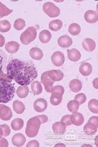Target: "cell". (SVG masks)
<instances>
[{
  "mask_svg": "<svg viewBox=\"0 0 98 147\" xmlns=\"http://www.w3.org/2000/svg\"><path fill=\"white\" fill-rule=\"evenodd\" d=\"M7 78L15 80L19 85H28L38 76L33 64L14 59L7 66Z\"/></svg>",
  "mask_w": 98,
  "mask_h": 147,
  "instance_id": "6da1fadb",
  "label": "cell"
},
{
  "mask_svg": "<svg viewBox=\"0 0 98 147\" xmlns=\"http://www.w3.org/2000/svg\"><path fill=\"white\" fill-rule=\"evenodd\" d=\"M10 81L0 78V102L7 103L14 98L15 87Z\"/></svg>",
  "mask_w": 98,
  "mask_h": 147,
  "instance_id": "7a4b0ae2",
  "label": "cell"
},
{
  "mask_svg": "<svg viewBox=\"0 0 98 147\" xmlns=\"http://www.w3.org/2000/svg\"><path fill=\"white\" fill-rule=\"evenodd\" d=\"M41 123L39 118L35 117L31 118L27 122L25 132L28 137H34L37 135Z\"/></svg>",
  "mask_w": 98,
  "mask_h": 147,
  "instance_id": "3957f363",
  "label": "cell"
},
{
  "mask_svg": "<svg viewBox=\"0 0 98 147\" xmlns=\"http://www.w3.org/2000/svg\"><path fill=\"white\" fill-rule=\"evenodd\" d=\"M37 36V30L33 27H28L20 36L21 42L24 45H28L35 40Z\"/></svg>",
  "mask_w": 98,
  "mask_h": 147,
  "instance_id": "277c9868",
  "label": "cell"
},
{
  "mask_svg": "<svg viewBox=\"0 0 98 147\" xmlns=\"http://www.w3.org/2000/svg\"><path fill=\"white\" fill-rule=\"evenodd\" d=\"M98 127V118L97 116H92L89 118L87 124L84 126L83 130L88 135H93L96 134Z\"/></svg>",
  "mask_w": 98,
  "mask_h": 147,
  "instance_id": "5b68a950",
  "label": "cell"
},
{
  "mask_svg": "<svg viewBox=\"0 0 98 147\" xmlns=\"http://www.w3.org/2000/svg\"><path fill=\"white\" fill-rule=\"evenodd\" d=\"M43 10L45 13L51 18L58 17L60 13V9L51 2H46L43 5Z\"/></svg>",
  "mask_w": 98,
  "mask_h": 147,
  "instance_id": "8992f818",
  "label": "cell"
},
{
  "mask_svg": "<svg viewBox=\"0 0 98 147\" xmlns=\"http://www.w3.org/2000/svg\"><path fill=\"white\" fill-rule=\"evenodd\" d=\"M41 81L42 84L44 86L45 90L49 93H51L55 82H53V80H52L49 77L47 71L44 72L42 74L41 76Z\"/></svg>",
  "mask_w": 98,
  "mask_h": 147,
  "instance_id": "52a82bcc",
  "label": "cell"
},
{
  "mask_svg": "<svg viewBox=\"0 0 98 147\" xmlns=\"http://www.w3.org/2000/svg\"><path fill=\"white\" fill-rule=\"evenodd\" d=\"M12 112L10 107L0 104V118L2 120L8 121L11 119Z\"/></svg>",
  "mask_w": 98,
  "mask_h": 147,
  "instance_id": "ba28073f",
  "label": "cell"
},
{
  "mask_svg": "<svg viewBox=\"0 0 98 147\" xmlns=\"http://www.w3.org/2000/svg\"><path fill=\"white\" fill-rule=\"evenodd\" d=\"M51 59L53 65L57 67H60L62 66L64 63L65 57L62 52L57 51L53 54Z\"/></svg>",
  "mask_w": 98,
  "mask_h": 147,
  "instance_id": "9c48e42d",
  "label": "cell"
},
{
  "mask_svg": "<svg viewBox=\"0 0 98 147\" xmlns=\"http://www.w3.org/2000/svg\"><path fill=\"white\" fill-rule=\"evenodd\" d=\"M48 107V103L46 100L43 98H39L35 100L33 104V107L35 111L37 112H43Z\"/></svg>",
  "mask_w": 98,
  "mask_h": 147,
  "instance_id": "30bf717a",
  "label": "cell"
},
{
  "mask_svg": "<svg viewBox=\"0 0 98 147\" xmlns=\"http://www.w3.org/2000/svg\"><path fill=\"white\" fill-rule=\"evenodd\" d=\"M84 19L88 23H95L98 20V12L93 10H89L85 13Z\"/></svg>",
  "mask_w": 98,
  "mask_h": 147,
  "instance_id": "8fae6325",
  "label": "cell"
},
{
  "mask_svg": "<svg viewBox=\"0 0 98 147\" xmlns=\"http://www.w3.org/2000/svg\"><path fill=\"white\" fill-rule=\"evenodd\" d=\"M26 142V138L23 134L21 133L15 134L12 138V143L16 147H21Z\"/></svg>",
  "mask_w": 98,
  "mask_h": 147,
  "instance_id": "7c38bea8",
  "label": "cell"
},
{
  "mask_svg": "<svg viewBox=\"0 0 98 147\" xmlns=\"http://www.w3.org/2000/svg\"><path fill=\"white\" fill-rule=\"evenodd\" d=\"M49 77L53 82H58L63 79L64 74L59 70H52L47 71Z\"/></svg>",
  "mask_w": 98,
  "mask_h": 147,
  "instance_id": "4fadbf2b",
  "label": "cell"
},
{
  "mask_svg": "<svg viewBox=\"0 0 98 147\" xmlns=\"http://www.w3.org/2000/svg\"><path fill=\"white\" fill-rule=\"evenodd\" d=\"M58 45L63 48H66L72 45L73 40L68 35H64L60 36L57 40Z\"/></svg>",
  "mask_w": 98,
  "mask_h": 147,
  "instance_id": "5bb4252c",
  "label": "cell"
},
{
  "mask_svg": "<svg viewBox=\"0 0 98 147\" xmlns=\"http://www.w3.org/2000/svg\"><path fill=\"white\" fill-rule=\"evenodd\" d=\"M82 45L87 52H93L96 48V43L91 38H87L82 41Z\"/></svg>",
  "mask_w": 98,
  "mask_h": 147,
  "instance_id": "9a60e30c",
  "label": "cell"
},
{
  "mask_svg": "<svg viewBox=\"0 0 98 147\" xmlns=\"http://www.w3.org/2000/svg\"><path fill=\"white\" fill-rule=\"evenodd\" d=\"M79 71L83 76H88L92 72V67L88 62H83L80 65Z\"/></svg>",
  "mask_w": 98,
  "mask_h": 147,
  "instance_id": "2e32d148",
  "label": "cell"
},
{
  "mask_svg": "<svg viewBox=\"0 0 98 147\" xmlns=\"http://www.w3.org/2000/svg\"><path fill=\"white\" fill-rule=\"evenodd\" d=\"M71 119L72 124L76 126L81 125L84 123L83 116L79 112L73 113L71 115Z\"/></svg>",
  "mask_w": 98,
  "mask_h": 147,
  "instance_id": "e0dca14e",
  "label": "cell"
},
{
  "mask_svg": "<svg viewBox=\"0 0 98 147\" xmlns=\"http://www.w3.org/2000/svg\"><path fill=\"white\" fill-rule=\"evenodd\" d=\"M68 58L73 62H77L81 58V54L76 49H72L67 50Z\"/></svg>",
  "mask_w": 98,
  "mask_h": 147,
  "instance_id": "ac0fdd59",
  "label": "cell"
},
{
  "mask_svg": "<svg viewBox=\"0 0 98 147\" xmlns=\"http://www.w3.org/2000/svg\"><path fill=\"white\" fill-rule=\"evenodd\" d=\"M20 45L18 42L12 41L7 43L5 45V49L9 54H14L19 50Z\"/></svg>",
  "mask_w": 98,
  "mask_h": 147,
  "instance_id": "d6986e66",
  "label": "cell"
},
{
  "mask_svg": "<svg viewBox=\"0 0 98 147\" xmlns=\"http://www.w3.org/2000/svg\"><path fill=\"white\" fill-rule=\"evenodd\" d=\"M82 87V84L80 80L78 79L72 80L69 83V88L72 92L78 93L81 90Z\"/></svg>",
  "mask_w": 98,
  "mask_h": 147,
  "instance_id": "ffe728a7",
  "label": "cell"
},
{
  "mask_svg": "<svg viewBox=\"0 0 98 147\" xmlns=\"http://www.w3.org/2000/svg\"><path fill=\"white\" fill-rule=\"evenodd\" d=\"M30 55L33 59L40 60L43 58V53L40 49L33 47L30 51Z\"/></svg>",
  "mask_w": 98,
  "mask_h": 147,
  "instance_id": "44dd1931",
  "label": "cell"
},
{
  "mask_svg": "<svg viewBox=\"0 0 98 147\" xmlns=\"http://www.w3.org/2000/svg\"><path fill=\"white\" fill-rule=\"evenodd\" d=\"M39 38L42 43L46 44L50 41L52 38V34L49 30H42L39 34Z\"/></svg>",
  "mask_w": 98,
  "mask_h": 147,
  "instance_id": "7402d4cb",
  "label": "cell"
},
{
  "mask_svg": "<svg viewBox=\"0 0 98 147\" xmlns=\"http://www.w3.org/2000/svg\"><path fill=\"white\" fill-rule=\"evenodd\" d=\"M66 127L62 122H56L53 125V132L57 134H63L65 133Z\"/></svg>",
  "mask_w": 98,
  "mask_h": 147,
  "instance_id": "603a6c76",
  "label": "cell"
},
{
  "mask_svg": "<svg viewBox=\"0 0 98 147\" xmlns=\"http://www.w3.org/2000/svg\"><path fill=\"white\" fill-rule=\"evenodd\" d=\"M14 110L16 113L21 114L25 111V107L24 104L20 100H16L13 102Z\"/></svg>",
  "mask_w": 98,
  "mask_h": 147,
  "instance_id": "cb8c5ba5",
  "label": "cell"
},
{
  "mask_svg": "<svg viewBox=\"0 0 98 147\" xmlns=\"http://www.w3.org/2000/svg\"><path fill=\"white\" fill-rule=\"evenodd\" d=\"M63 25V23L59 19L54 20L50 22L49 28L53 32H57L60 30Z\"/></svg>",
  "mask_w": 98,
  "mask_h": 147,
  "instance_id": "d4e9b609",
  "label": "cell"
},
{
  "mask_svg": "<svg viewBox=\"0 0 98 147\" xmlns=\"http://www.w3.org/2000/svg\"><path fill=\"white\" fill-rule=\"evenodd\" d=\"M29 93V88L27 85L20 86L17 89L16 94L20 98H25Z\"/></svg>",
  "mask_w": 98,
  "mask_h": 147,
  "instance_id": "484cf974",
  "label": "cell"
},
{
  "mask_svg": "<svg viewBox=\"0 0 98 147\" xmlns=\"http://www.w3.org/2000/svg\"><path fill=\"white\" fill-rule=\"evenodd\" d=\"M62 95L56 92L52 93V95L50 97V102L52 105H57L62 102Z\"/></svg>",
  "mask_w": 98,
  "mask_h": 147,
  "instance_id": "4316f807",
  "label": "cell"
},
{
  "mask_svg": "<svg viewBox=\"0 0 98 147\" xmlns=\"http://www.w3.org/2000/svg\"><path fill=\"white\" fill-rule=\"evenodd\" d=\"M32 92L34 95H38L42 92V86L41 84L38 81H33L31 84Z\"/></svg>",
  "mask_w": 98,
  "mask_h": 147,
  "instance_id": "83f0119b",
  "label": "cell"
},
{
  "mask_svg": "<svg viewBox=\"0 0 98 147\" xmlns=\"http://www.w3.org/2000/svg\"><path fill=\"white\" fill-rule=\"evenodd\" d=\"M24 125V121L21 118L14 119L11 123L12 129L14 130H19L23 128Z\"/></svg>",
  "mask_w": 98,
  "mask_h": 147,
  "instance_id": "f1b7e54d",
  "label": "cell"
},
{
  "mask_svg": "<svg viewBox=\"0 0 98 147\" xmlns=\"http://www.w3.org/2000/svg\"><path fill=\"white\" fill-rule=\"evenodd\" d=\"M68 32L72 35H78L81 32V27L78 24H71L69 27Z\"/></svg>",
  "mask_w": 98,
  "mask_h": 147,
  "instance_id": "f546056e",
  "label": "cell"
},
{
  "mask_svg": "<svg viewBox=\"0 0 98 147\" xmlns=\"http://www.w3.org/2000/svg\"><path fill=\"white\" fill-rule=\"evenodd\" d=\"M80 107V104L78 102L75 100H70L67 104V109L68 110L72 112L75 113L78 111Z\"/></svg>",
  "mask_w": 98,
  "mask_h": 147,
  "instance_id": "4dcf8cb0",
  "label": "cell"
},
{
  "mask_svg": "<svg viewBox=\"0 0 98 147\" xmlns=\"http://www.w3.org/2000/svg\"><path fill=\"white\" fill-rule=\"evenodd\" d=\"M88 108L93 113L98 114V102L97 99H92L88 102Z\"/></svg>",
  "mask_w": 98,
  "mask_h": 147,
  "instance_id": "1f68e13d",
  "label": "cell"
},
{
  "mask_svg": "<svg viewBox=\"0 0 98 147\" xmlns=\"http://www.w3.org/2000/svg\"><path fill=\"white\" fill-rule=\"evenodd\" d=\"M13 12V10L7 7L3 3L0 2V18L7 16Z\"/></svg>",
  "mask_w": 98,
  "mask_h": 147,
  "instance_id": "d6a6232c",
  "label": "cell"
},
{
  "mask_svg": "<svg viewBox=\"0 0 98 147\" xmlns=\"http://www.w3.org/2000/svg\"><path fill=\"white\" fill-rule=\"evenodd\" d=\"M11 28L10 22L7 20H2L0 21V32H6L9 31Z\"/></svg>",
  "mask_w": 98,
  "mask_h": 147,
  "instance_id": "836d02e7",
  "label": "cell"
},
{
  "mask_svg": "<svg viewBox=\"0 0 98 147\" xmlns=\"http://www.w3.org/2000/svg\"><path fill=\"white\" fill-rule=\"evenodd\" d=\"M26 25L25 20L21 18L17 19L14 23V28L17 30H22Z\"/></svg>",
  "mask_w": 98,
  "mask_h": 147,
  "instance_id": "e575fe53",
  "label": "cell"
},
{
  "mask_svg": "<svg viewBox=\"0 0 98 147\" xmlns=\"http://www.w3.org/2000/svg\"><path fill=\"white\" fill-rule=\"evenodd\" d=\"M87 96L84 94L82 93L78 94L75 96V100L78 102L80 105L84 104L87 101Z\"/></svg>",
  "mask_w": 98,
  "mask_h": 147,
  "instance_id": "d590c367",
  "label": "cell"
},
{
  "mask_svg": "<svg viewBox=\"0 0 98 147\" xmlns=\"http://www.w3.org/2000/svg\"><path fill=\"white\" fill-rule=\"evenodd\" d=\"M61 122L66 127L71 125L73 124L71 122L70 115H66L64 116L61 119Z\"/></svg>",
  "mask_w": 98,
  "mask_h": 147,
  "instance_id": "8d00e7d4",
  "label": "cell"
},
{
  "mask_svg": "<svg viewBox=\"0 0 98 147\" xmlns=\"http://www.w3.org/2000/svg\"><path fill=\"white\" fill-rule=\"evenodd\" d=\"M0 127L3 131V136L4 137H7L10 134L11 130L10 127L6 124L0 125Z\"/></svg>",
  "mask_w": 98,
  "mask_h": 147,
  "instance_id": "74e56055",
  "label": "cell"
},
{
  "mask_svg": "<svg viewBox=\"0 0 98 147\" xmlns=\"http://www.w3.org/2000/svg\"><path fill=\"white\" fill-rule=\"evenodd\" d=\"M56 92L63 95L64 93V88L62 85H56L52 89V93Z\"/></svg>",
  "mask_w": 98,
  "mask_h": 147,
  "instance_id": "f35d334b",
  "label": "cell"
},
{
  "mask_svg": "<svg viewBox=\"0 0 98 147\" xmlns=\"http://www.w3.org/2000/svg\"><path fill=\"white\" fill-rule=\"evenodd\" d=\"M39 143L37 140H33L30 141L27 144V147H39Z\"/></svg>",
  "mask_w": 98,
  "mask_h": 147,
  "instance_id": "ab89813d",
  "label": "cell"
},
{
  "mask_svg": "<svg viewBox=\"0 0 98 147\" xmlns=\"http://www.w3.org/2000/svg\"><path fill=\"white\" fill-rule=\"evenodd\" d=\"M8 142L6 139L2 137L0 138V147H7Z\"/></svg>",
  "mask_w": 98,
  "mask_h": 147,
  "instance_id": "60d3db41",
  "label": "cell"
},
{
  "mask_svg": "<svg viewBox=\"0 0 98 147\" xmlns=\"http://www.w3.org/2000/svg\"><path fill=\"white\" fill-rule=\"evenodd\" d=\"M36 117H38L39 118L41 121V123L42 124H44L45 123H46L48 121V117L45 115H40L36 116Z\"/></svg>",
  "mask_w": 98,
  "mask_h": 147,
  "instance_id": "b9f144b4",
  "label": "cell"
},
{
  "mask_svg": "<svg viewBox=\"0 0 98 147\" xmlns=\"http://www.w3.org/2000/svg\"><path fill=\"white\" fill-rule=\"evenodd\" d=\"M5 43V37L0 34V48L3 46Z\"/></svg>",
  "mask_w": 98,
  "mask_h": 147,
  "instance_id": "7bdbcfd3",
  "label": "cell"
},
{
  "mask_svg": "<svg viewBox=\"0 0 98 147\" xmlns=\"http://www.w3.org/2000/svg\"><path fill=\"white\" fill-rule=\"evenodd\" d=\"M2 61H3V57L0 55V73L1 72L2 69Z\"/></svg>",
  "mask_w": 98,
  "mask_h": 147,
  "instance_id": "ee69618b",
  "label": "cell"
},
{
  "mask_svg": "<svg viewBox=\"0 0 98 147\" xmlns=\"http://www.w3.org/2000/svg\"><path fill=\"white\" fill-rule=\"evenodd\" d=\"M3 136V129L0 127V138H2Z\"/></svg>",
  "mask_w": 98,
  "mask_h": 147,
  "instance_id": "f6af8a7d",
  "label": "cell"
},
{
  "mask_svg": "<svg viewBox=\"0 0 98 147\" xmlns=\"http://www.w3.org/2000/svg\"><path fill=\"white\" fill-rule=\"evenodd\" d=\"M64 146V147H65V146L64 145H63V144H62V145H58V144H57V145L55 146V147H57V146Z\"/></svg>",
  "mask_w": 98,
  "mask_h": 147,
  "instance_id": "bcb514c9",
  "label": "cell"
}]
</instances>
